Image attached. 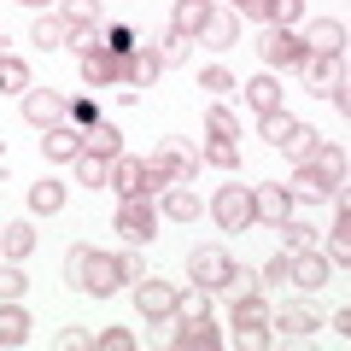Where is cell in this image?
<instances>
[{
	"mask_svg": "<svg viewBox=\"0 0 351 351\" xmlns=\"http://www.w3.org/2000/svg\"><path fill=\"white\" fill-rule=\"evenodd\" d=\"M240 328H269V304H263L258 293H240L234 299V334Z\"/></svg>",
	"mask_w": 351,
	"mask_h": 351,
	"instance_id": "26",
	"label": "cell"
},
{
	"mask_svg": "<svg viewBox=\"0 0 351 351\" xmlns=\"http://www.w3.org/2000/svg\"><path fill=\"white\" fill-rule=\"evenodd\" d=\"M269 328H281V339H311L316 328H322V316H316L311 304H281V311L269 316Z\"/></svg>",
	"mask_w": 351,
	"mask_h": 351,
	"instance_id": "14",
	"label": "cell"
},
{
	"mask_svg": "<svg viewBox=\"0 0 351 351\" xmlns=\"http://www.w3.org/2000/svg\"><path fill=\"white\" fill-rule=\"evenodd\" d=\"M53 346H59V351H88V346H94V334H82V328H64Z\"/></svg>",
	"mask_w": 351,
	"mask_h": 351,
	"instance_id": "48",
	"label": "cell"
},
{
	"mask_svg": "<svg viewBox=\"0 0 351 351\" xmlns=\"http://www.w3.org/2000/svg\"><path fill=\"white\" fill-rule=\"evenodd\" d=\"M82 82H88V88H112V82H123V59H117L112 47L82 53Z\"/></svg>",
	"mask_w": 351,
	"mask_h": 351,
	"instance_id": "13",
	"label": "cell"
},
{
	"mask_svg": "<svg viewBox=\"0 0 351 351\" xmlns=\"http://www.w3.org/2000/svg\"><path fill=\"white\" fill-rule=\"evenodd\" d=\"M29 211H41V217H53V211H64V188L59 182H36V188H29Z\"/></svg>",
	"mask_w": 351,
	"mask_h": 351,
	"instance_id": "29",
	"label": "cell"
},
{
	"mask_svg": "<svg viewBox=\"0 0 351 351\" xmlns=\"http://www.w3.org/2000/svg\"><path fill=\"white\" fill-rule=\"evenodd\" d=\"M205 24H211V0H176L170 29H188V36H199Z\"/></svg>",
	"mask_w": 351,
	"mask_h": 351,
	"instance_id": "23",
	"label": "cell"
},
{
	"mask_svg": "<svg viewBox=\"0 0 351 351\" xmlns=\"http://www.w3.org/2000/svg\"><path fill=\"white\" fill-rule=\"evenodd\" d=\"M64 276H71L76 293H94V299H112L123 281H141V258H112V252H94V246H71L64 258Z\"/></svg>",
	"mask_w": 351,
	"mask_h": 351,
	"instance_id": "1",
	"label": "cell"
},
{
	"mask_svg": "<svg viewBox=\"0 0 351 351\" xmlns=\"http://www.w3.org/2000/svg\"><path fill=\"white\" fill-rule=\"evenodd\" d=\"M228 6H234V12H252V18H258V6H263V0H228Z\"/></svg>",
	"mask_w": 351,
	"mask_h": 351,
	"instance_id": "52",
	"label": "cell"
},
{
	"mask_svg": "<svg viewBox=\"0 0 351 351\" xmlns=\"http://www.w3.org/2000/svg\"><path fill=\"white\" fill-rule=\"evenodd\" d=\"M29 252H36V228H29V223H6V228H0V258H6V263L29 258Z\"/></svg>",
	"mask_w": 351,
	"mask_h": 351,
	"instance_id": "21",
	"label": "cell"
},
{
	"mask_svg": "<svg viewBox=\"0 0 351 351\" xmlns=\"http://www.w3.org/2000/svg\"><path fill=\"white\" fill-rule=\"evenodd\" d=\"M263 281H269V287H281V281H287V252H276V258L263 263Z\"/></svg>",
	"mask_w": 351,
	"mask_h": 351,
	"instance_id": "51",
	"label": "cell"
},
{
	"mask_svg": "<svg viewBox=\"0 0 351 351\" xmlns=\"http://www.w3.org/2000/svg\"><path fill=\"white\" fill-rule=\"evenodd\" d=\"M258 59L269 64V71H299V64H304V41L293 36V29H263Z\"/></svg>",
	"mask_w": 351,
	"mask_h": 351,
	"instance_id": "5",
	"label": "cell"
},
{
	"mask_svg": "<svg viewBox=\"0 0 351 351\" xmlns=\"http://www.w3.org/2000/svg\"><path fill=\"white\" fill-rule=\"evenodd\" d=\"M24 117H29L36 129L64 123V94H53V88H24Z\"/></svg>",
	"mask_w": 351,
	"mask_h": 351,
	"instance_id": "11",
	"label": "cell"
},
{
	"mask_svg": "<svg viewBox=\"0 0 351 351\" xmlns=\"http://www.w3.org/2000/svg\"><path fill=\"white\" fill-rule=\"evenodd\" d=\"M258 123H263V141H269V147H287V135H293V123H299V117H287V112H263Z\"/></svg>",
	"mask_w": 351,
	"mask_h": 351,
	"instance_id": "39",
	"label": "cell"
},
{
	"mask_svg": "<svg viewBox=\"0 0 351 351\" xmlns=\"http://www.w3.org/2000/svg\"><path fill=\"white\" fill-rule=\"evenodd\" d=\"M223 293H234V299H240V293H258V276L234 263V276H228V287H223Z\"/></svg>",
	"mask_w": 351,
	"mask_h": 351,
	"instance_id": "49",
	"label": "cell"
},
{
	"mask_svg": "<svg viewBox=\"0 0 351 351\" xmlns=\"http://www.w3.org/2000/svg\"><path fill=\"white\" fill-rule=\"evenodd\" d=\"M164 217H176V223H193V217H199V199H193V188H188V182L164 188Z\"/></svg>",
	"mask_w": 351,
	"mask_h": 351,
	"instance_id": "25",
	"label": "cell"
},
{
	"mask_svg": "<svg viewBox=\"0 0 351 351\" xmlns=\"http://www.w3.org/2000/svg\"><path fill=\"white\" fill-rule=\"evenodd\" d=\"M188 53H193V36H188V29H170V36L158 41V59H164V64H188Z\"/></svg>",
	"mask_w": 351,
	"mask_h": 351,
	"instance_id": "37",
	"label": "cell"
},
{
	"mask_svg": "<svg viewBox=\"0 0 351 351\" xmlns=\"http://www.w3.org/2000/svg\"><path fill=\"white\" fill-rule=\"evenodd\" d=\"M276 234H281V252H304V246H316V228H311V223H299V217L276 223Z\"/></svg>",
	"mask_w": 351,
	"mask_h": 351,
	"instance_id": "31",
	"label": "cell"
},
{
	"mask_svg": "<svg viewBox=\"0 0 351 351\" xmlns=\"http://www.w3.org/2000/svg\"><path fill=\"white\" fill-rule=\"evenodd\" d=\"M199 36L211 41V47H234V18H223V12H211V24H205Z\"/></svg>",
	"mask_w": 351,
	"mask_h": 351,
	"instance_id": "43",
	"label": "cell"
},
{
	"mask_svg": "<svg viewBox=\"0 0 351 351\" xmlns=\"http://www.w3.org/2000/svg\"><path fill=\"white\" fill-rule=\"evenodd\" d=\"M199 158L217 164V170H240V147H234V141H217V135H211V147H205Z\"/></svg>",
	"mask_w": 351,
	"mask_h": 351,
	"instance_id": "40",
	"label": "cell"
},
{
	"mask_svg": "<svg viewBox=\"0 0 351 351\" xmlns=\"http://www.w3.org/2000/svg\"><path fill=\"white\" fill-rule=\"evenodd\" d=\"M135 311L147 316V322H170V316H176V287H170V281L141 276L135 281Z\"/></svg>",
	"mask_w": 351,
	"mask_h": 351,
	"instance_id": "7",
	"label": "cell"
},
{
	"mask_svg": "<svg viewBox=\"0 0 351 351\" xmlns=\"http://www.w3.org/2000/svg\"><path fill=\"white\" fill-rule=\"evenodd\" d=\"M252 217H258V223H287L293 217V193L281 188V182H263V188H252Z\"/></svg>",
	"mask_w": 351,
	"mask_h": 351,
	"instance_id": "8",
	"label": "cell"
},
{
	"mask_svg": "<svg viewBox=\"0 0 351 351\" xmlns=\"http://www.w3.org/2000/svg\"><path fill=\"white\" fill-rule=\"evenodd\" d=\"M24 339H29V311H24L18 299H0V346L18 351Z\"/></svg>",
	"mask_w": 351,
	"mask_h": 351,
	"instance_id": "18",
	"label": "cell"
},
{
	"mask_svg": "<svg viewBox=\"0 0 351 351\" xmlns=\"http://www.w3.org/2000/svg\"><path fill=\"white\" fill-rule=\"evenodd\" d=\"M240 94H246V106H252V112H281V82H276V76H269V71H263V76H252V82L246 88H240Z\"/></svg>",
	"mask_w": 351,
	"mask_h": 351,
	"instance_id": "20",
	"label": "cell"
},
{
	"mask_svg": "<svg viewBox=\"0 0 351 351\" xmlns=\"http://www.w3.org/2000/svg\"><path fill=\"white\" fill-rule=\"evenodd\" d=\"M211 217H217V223L228 228V234L252 228V223H258V217H252V188H234V182H228V188H223V193L211 199Z\"/></svg>",
	"mask_w": 351,
	"mask_h": 351,
	"instance_id": "6",
	"label": "cell"
},
{
	"mask_svg": "<svg viewBox=\"0 0 351 351\" xmlns=\"http://www.w3.org/2000/svg\"><path fill=\"white\" fill-rule=\"evenodd\" d=\"M334 188H339L334 176H328V170H316V164L304 158V164H299V176H293V188H287V193H293V199H328Z\"/></svg>",
	"mask_w": 351,
	"mask_h": 351,
	"instance_id": "17",
	"label": "cell"
},
{
	"mask_svg": "<svg viewBox=\"0 0 351 351\" xmlns=\"http://www.w3.org/2000/svg\"><path fill=\"white\" fill-rule=\"evenodd\" d=\"M158 71H164L158 47H129V53H123V82L135 88V94H141V88H152V82H158Z\"/></svg>",
	"mask_w": 351,
	"mask_h": 351,
	"instance_id": "12",
	"label": "cell"
},
{
	"mask_svg": "<svg viewBox=\"0 0 351 351\" xmlns=\"http://www.w3.org/2000/svg\"><path fill=\"white\" fill-rule=\"evenodd\" d=\"M316 141H322V135H316V129L311 123H293V135H287V147H281V152H287V158H311V152H316Z\"/></svg>",
	"mask_w": 351,
	"mask_h": 351,
	"instance_id": "38",
	"label": "cell"
},
{
	"mask_svg": "<svg viewBox=\"0 0 351 351\" xmlns=\"http://www.w3.org/2000/svg\"><path fill=\"white\" fill-rule=\"evenodd\" d=\"M82 152H94V158H117V152H123V135H117L112 123H94V129H82Z\"/></svg>",
	"mask_w": 351,
	"mask_h": 351,
	"instance_id": "24",
	"label": "cell"
},
{
	"mask_svg": "<svg viewBox=\"0 0 351 351\" xmlns=\"http://www.w3.org/2000/svg\"><path fill=\"white\" fill-rule=\"evenodd\" d=\"M311 164H316V170H328L334 182H346V147H334V141H316Z\"/></svg>",
	"mask_w": 351,
	"mask_h": 351,
	"instance_id": "32",
	"label": "cell"
},
{
	"mask_svg": "<svg viewBox=\"0 0 351 351\" xmlns=\"http://www.w3.org/2000/svg\"><path fill=\"white\" fill-rule=\"evenodd\" d=\"M287 281L293 287H304V293H316V287H328V258L322 252H287Z\"/></svg>",
	"mask_w": 351,
	"mask_h": 351,
	"instance_id": "9",
	"label": "cell"
},
{
	"mask_svg": "<svg viewBox=\"0 0 351 351\" xmlns=\"http://www.w3.org/2000/svg\"><path fill=\"white\" fill-rule=\"evenodd\" d=\"M0 59H6V36H0Z\"/></svg>",
	"mask_w": 351,
	"mask_h": 351,
	"instance_id": "54",
	"label": "cell"
},
{
	"mask_svg": "<svg viewBox=\"0 0 351 351\" xmlns=\"http://www.w3.org/2000/svg\"><path fill=\"white\" fill-rule=\"evenodd\" d=\"M240 346H246V351H263V346H269V339H276V334H269V328H240Z\"/></svg>",
	"mask_w": 351,
	"mask_h": 351,
	"instance_id": "50",
	"label": "cell"
},
{
	"mask_svg": "<svg viewBox=\"0 0 351 351\" xmlns=\"http://www.w3.org/2000/svg\"><path fill=\"white\" fill-rule=\"evenodd\" d=\"M18 6H47V0H18Z\"/></svg>",
	"mask_w": 351,
	"mask_h": 351,
	"instance_id": "53",
	"label": "cell"
},
{
	"mask_svg": "<svg viewBox=\"0 0 351 351\" xmlns=\"http://www.w3.org/2000/svg\"><path fill=\"white\" fill-rule=\"evenodd\" d=\"M188 276H193V287H205V293H223V287H228V276H234V258H228L223 246H193V258H188Z\"/></svg>",
	"mask_w": 351,
	"mask_h": 351,
	"instance_id": "3",
	"label": "cell"
},
{
	"mask_svg": "<svg viewBox=\"0 0 351 351\" xmlns=\"http://www.w3.org/2000/svg\"><path fill=\"white\" fill-rule=\"evenodd\" d=\"M304 53H328V59H346V24H334V18H316L311 36H304Z\"/></svg>",
	"mask_w": 351,
	"mask_h": 351,
	"instance_id": "16",
	"label": "cell"
},
{
	"mask_svg": "<svg viewBox=\"0 0 351 351\" xmlns=\"http://www.w3.org/2000/svg\"><path fill=\"white\" fill-rule=\"evenodd\" d=\"M106 47H112L117 59H123V53L135 47V29H129V24H112V18H106Z\"/></svg>",
	"mask_w": 351,
	"mask_h": 351,
	"instance_id": "45",
	"label": "cell"
},
{
	"mask_svg": "<svg viewBox=\"0 0 351 351\" xmlns=\"http://www.w3.org/2000/svg\"><path fill=\"white\" fill-rule=\"evenodd\" d=\"M24 293H29V276L18 263H0V299H24Z\"/></svg>",
	"mask_w": 351,
	"mask_h": 351,
	"instance_id": "42",
	"label": "cell"
},
{
	"mask_svg": "<svg viewBox=\"0 0 351 351\" xmlns=\"http://www.w3.org/2000/svg\"><path fill=\"white\" fill-rule=\"evenodd\" d=\"M64 24H100L106 29V0H64Z\"/></svg>",
	"mask_w": 351,
	"mask_h": 351,
	"instance_id": "34",
	"label": "cell"
},
{
	"mask_svg": "<svg viewBox=\"0 0 351 351\" xmlns=\"http://www.w3.org/2000/svg\"><path fill=\"white\" fill-rule=\"evenodd\" d=\"M24 88H29V64L6 53V59H0V94H24Z\"/></svg>",
	"mask_w": 351,
	"mask_h": 351,
	"instance_id": "35",
	"label": "cell"
},
{
	"mask_svg": "<svg viewBox=\"0 0 351 351\" xmlns=\"http://www.w3.org/2000/svg\"><path fill=\"white\" fill-rule=\"evenodd\" d=\"M193 170H199V152L182 147V141H164L152 158H141V188H147V199H152V193L176 188V182H193Z\"/></svg>",
	"mask_w": 351,
	"mask_h": 351,
	"instance_id": "2",
	"label": "cell"
},
{
	"mask_svg": "<svg viewBox=\"0 0 351 351\" xmlns=\"http://www.w3.org/2000/svg\"><path fill=\"white\" fill-rule=\"evenodd\" d=\"M64 47L82 59V53H94V47H106V29L100 24H71V36H64Z\"/></svg>",
	"mask_w": 351,
	"mask_h": 351,
	"instance_id": "33",
	"label": "cell"
},
{
	"mask_svg": "<svg viewBox=\"0 0 351 351\" xmlns=\"http://www.w3.org/2000/svg\"><path fill=\"white\" fill-rule=\"evenodd\" d=\"M29 36H36V47H47V53H53V47H64V36H71V24H64V18H53V12H41Z\"/></svg>",
	"mask_w": 351,
	"mask_h": 351,
	"instance_id": "30",
	"label": "cell"
},
{
	"mask_svg": "<svg viewBox=\"0 0 351 351\" xmlns=\"http://www.w3.org/2000/svg\"><path fill=\"white\" fill-rule=\"evenodd\" d=\"M112 228L129 240V246H147V240L158 234V211H152L147 199H123V205H117V217H112Z\"/></svg>",
	"mask_w": 351,
	"mask_h": 351,
	"instance_id": "4",
	"label": "cell"
},
{
	"mask_svg": "<svg viewBox=\"0 0 351 351\" xmlns=\"http://www.w3.org/2000/svg\"><path fill=\"white\" fill-rule=\"evenodd\" d=\"M64 123H71V129H94V123H100L94 100H64Z\"/></svg>",
	"mask_w": 351,
	"mask_h": 351,
	"instance_id": "44",
	"label": "cell"
},
{
	"mask_svg": "<svg viewBox=\"0 0 351 351\" xmlns=\"http://www.w3.org/2000/svg\"><path fill=\"white\" fill-rule=\"evenodd\" d=\"M188 316H211V293H205V287L176 293V322H188Z\"/></svg>",
	"mask_w": 351,
	"mask_h": 351,
	"instance_id": "36",
	"label": "cell"
},
{
	"mask_svg": "<svg viewBox=\"0 0 351 351\" xmlns=\"http://www.w3.org/2000/svg\"><path fill=\"white\" fill-rule=\"evenodd\" d=\"M76 182H82V188H106V182H112V158L76 152Z\"/></svg>",
	"mask_w": 351,
	"mask_h": 351,
	"instance_id": "27",
	"label": "cell"
},
{
	"mask_svg": "<svg viewBox=\"0 0 351 351\" xmlns=\"http://www.w3.org/2000/svg\"><path fill=\"white\" fill-rule=\"evenodd\" d=\"M170 346L176 351H223V334H217L211 316H188V322L170 334Z\"/></svg>",
	"mask_w": 351,
	"mask_h": 351,
	"instance_id": "10",
	"label": "cell"
},
{
	"mask_svg": "<svg viewBox=\"0 0 351 351\" xmlns=\"http://www.w3.org/2000/svg\"><path fill=\"white\" fill-rule=\"evenodd\" d=\"M299 12H304V0H263L258 6V18L269 29H287V24H299Z\"/></svg>",
	"mask_w": 351,
	"mask_h": 351,
	"instance_id": "28",
	"label": "cell"
},
{
	"mask_svg": "<svg viewBox=\"0 0 351 351\" xmlns=\"http://www.w3.org/2000/svg\"><path fill=\"white\" fill-rule=\"evenodd\" d=\"M106 188H117V199H147V188H141V158H123V152H117Z\"/></svg>",
	"mask_w": 351,
	"mask_h": 351,
	"instance_id": "19",
	"label": "cell"
},
{
	"mask_svg": "<svg viewBox=\"0 0 351 351\" xmlns=\"http://www.w3.org/2000/svg\"><path fill=\"white\" fill-rule=\"evenodd\" d=\"M199 88H211V94H228V88H234V71H223V64H205V71H199Z\"/></svg>",
	"mask_w": 351,
	"mask_h": 351,
	"instance_id": "46",
	"label": "cell"
},
{
	"mask_svg": "<svg viewBox=\"0 0 351 351\" xmlns=\"http://www.w3.org/2000/svg\"><path fill=\"white\" fill-rule=\"evenodd\" d=\"M94 346L100 351H135V334L129 328H106V334H94Z\"/></svg>",
	"mask_w": 351,
	"mask_h": 351,
	"instance_id": "47",
	"label": "cell"
},
{
	"mask_svg": "<svg viewBox=\"0 0 351 351\" xmlns=\"http://www.w3.org/2000/svg\"><path fill=\"white\" fill-rule=\"evenodd\" d=\"M41 152H47L53 164H76V152H82V129H71V123L41 129Z\"/></svg>",
	"mask_w": 351,
	"mask_h": 351,
	"instance_id": "15",
	"label": "cell"
},
{
	"mask_svg": "<svg viewBox=\"0 0 351 351\" xmlns=\"http://www.w3.org/2000/svg\"><path fill=\"white\" fill-rule=\"evenodd\" d=\"M205 129H211L217 141H240V123H234L228 106H211V112H205Z\"/></svg>",
	"mask_w": 351,
	"mask_h": 351,
	"instance_id": "41",
	"label": "cell"
},
{
	"mask_svg": "<svg viewBox=\"0 0 351 351\" xmlns=\"http://www.w3.org/2000/svg\"><path fill=\"white\" fill-rule=\"evenodd\" d=\"M304 76H311V88H316V94H328L334 82H346L339 59H328V53H304Z\"/></svg>",
	"mask_w": 351,
	"mask_h": 351,
	"instance_id": "22",
	"label": "cell"
}]
</instances>
